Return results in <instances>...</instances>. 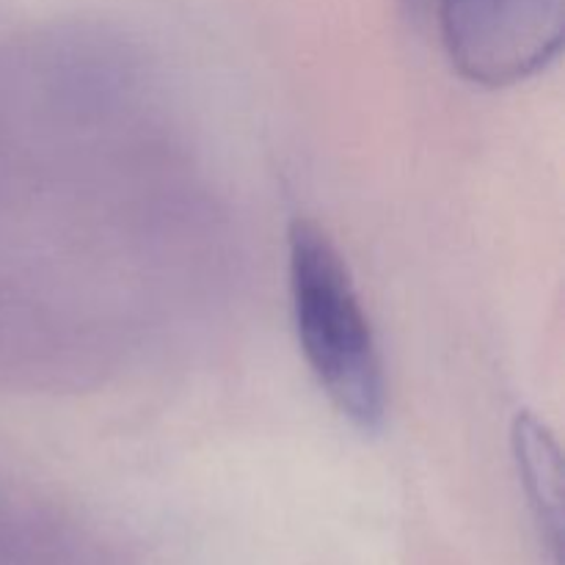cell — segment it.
I'll list each match as a JSON object with an SVG mask.
<instances>
[{"label":"cell","mask_w":565,"mask_h":565,"mask_svg":"<svg viewBox=\"0 0 565 565\" xmlns=\"http://www.w3.org/2000/svg\"><path fill=\"white\" fill-rule=\"evenodd\" d=\"M290 303L298 345L337 412L364 434L384 428L386 375L345 259L320 224H290Z\"/></svg>","instance_id":"cell-1"},{"label":"cell","mask_w":565,"mask_h":565,"mask_svg":"<svg viewBox=\"0 0 565 565\" xmlns=\"http://www.w3.org/2000/svg\"><path fill=\"white\" fill-rule=\"evenodd\" d=\"M436 0H403V9L414 22H430Z\"/></svg>","instance_id":"cell-4"},{"label":"cell","mask_w":565,"mask_h":565,"mask_svg":"<svg viewBox=\"0 0 565 565\" xmlns=\"http://www.w3.org/2000/svg\"><path fill=\"white\" fill-rule=\"evenodd\" d=\"M430 22L463 81L505 88L561 55L565 0H436Z\"/></svg>","instance_id":"cell-2"},{"label":"cell","mask_w":565,"mask_h":565,"mask_svg":"<svg viewBox=\"0 0 565 565\" xmlns=\"http://www.w3.org/2000/svg\"><path fill=\"white\" fill-rule=\"evenodd\" d=\"M513 456H516L519 475H522L524 491L539 511V519L550 530L552 539L561 535V450L552 430L539 417L519 412L511 430Z\"/></svg>","instance_id":"cell-3"}]
</instances>
